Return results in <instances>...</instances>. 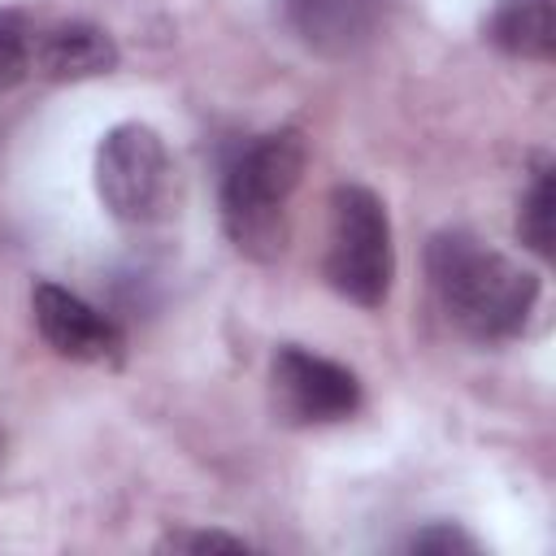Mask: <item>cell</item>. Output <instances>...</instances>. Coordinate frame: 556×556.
Listing matches in <instances>:
<instances>
[{"label":"cell","instance_id":"obj_1","mask_svg":"<svg viewBox=\"0 0 556 556\" xmlns=\"http://www.w3.org/2000/svg\"><path fill=\"white\" fill-rule=\"evenodd\" d=\"M426 274L443 313L473 339H513L539 300V278L469 230H439L426 248Z\"/></svg>","mask_w":556,"mask_h":556},{"label":"cell","instance_id":"obj_2","mask_svg":"<svg viewBox=\"0 0 556 556\" xmlns=\"http://www.w3.org/2000/svg\"><path fill=\"white\" fill-rule=\"evenodd\" d=\"M308 148L304 135L282 126L243 143L222 174V226L252 261H274L287 248V204L300 187Z\"/></svg>","mask_w":556,"mask_h":556},{"label":"cell","instance_id":"obj_3","mask_svg":"<svg viewBox=\"0 0 556 556\" xmlns=\"http://www.w3.org/2000/svg\"><path fill=\"white\" fill-rule=\"evenodd\" d=\"M391 278H395V243H391L387 204L361 182H339L330 191L326 282L343 300L361 308H378L391 295Z\"/></svg>","mask_w":556,"mask_h":556},{"label":"cell","instance_id":"obj_4","mask_svg":"<svg viewBox=\"0 0 556 556\" xmlns=\"http://www.w3.org/2000/svg\"><path fill=\"white\" fill-rule=\"evenodd\" d=\"M96 195L109 217L148 226L169 213L174 156L165 139L143 122H117L96 148Z\"/></svg>","mask_w":556,"mask_h":556},{"label":"cell","instance_id":"obj_5","mask_svg":"<svg viewBox=\"0 0 556 556\" xmlns=\"http://www.w3.org/2000/svg\"><path fill=\"white\" fill-rule=\"evenodd\" d=\"M274 404L295 426H330L361 408V382L348 365L317 356L300 343H287L274 352L269 365Z\"/></svg>","mask_w":556,"mask_h":556},{"label":"cell","instance_id":"obj_6","mask_svg":"<svg viewBox=\"0 0 556 556\" xmlns=\"http://www.w3.org/2000/svg\"><path fill=\"white\" fill-rule=\"evenodd\" d=\"M30 313H35V330L39 339L65 356V361H83V365H109L122 356L126 339L122 326L100 313L96 304H87L83 295H74L70 287L39 278L30 287Z\"/></svg>","mask_w":556,"mask_h":556},{"label":"cell","instance_id":"obj_7","mask_svg":"<svg viewBox=\"0 0 556 556\" xmlns=\"http://www.w3.org/2000/svg\"><path fill=\"white\" fill-rule=\"evenodd\" d=\"M117 65V43L96 22H61L35 35V74L52 83H78L109 74Z\"/></svg>","mask_w":556,"mask_h":556},{"label":"cell","instance_id":"obj_8","mask_svg":"<svg viewBox=\"0 0 556 556\" xmlns=\"http://www.w3.org/2000/svg\"><path fill=\"white\" fill-rule=\"evenodd\" d=\"M287 17L313 52L343 56L378 30L382 0H287Z\"/></svg>","mask_w":556,"mask_h":556},{"label":"cell","instance_id":"obj_9","mask_svg":"<svg viewBox=\"0 0 556 556\" xmlns=\"http://www.w3.org/2000/svg\"><path fill=\"white\" fill-rule=\"evenodd\" d=\"M486 39L521 61H552L556 56V0H500Z\"/></svg>","mask_w":556,"mask_h":556},{"label":"cell","instance_id":"obj_10","mask_svg":"<svg viewBox=\"0 0 556 556\" xmlns=\"http://www.w3.org/2000/svg\"><path fill=\"white\" fill-rule=\"evenodd\" d=\"M35 70V30L22 9H0V91H13Z\"/></svg>","mask_w":556,"mask_h":556},{"label":"cell","instance_id":"obj_11","mask_svg":"<svg viewBox=\"0 0 556 556\" xmlns=\"http://www.w3.org/2000/svg\"><path fill=\"white\" fill-rule=\"evenodd\" d=\"M552 208H556L552 169H539L530 191H526V200H521V213H517V235L539 256H552Z\"/></svg>","mask_w":556,"mask_h":556},{"label":"cell","instance_id":"obj_12","mask_svg":"<svg viewBox=\"0 0 556 556\" xmlns=\"http://www.w3.org/2000/svg\"><path fill=\"white\" fill-rule=\"evenodd\" d=\"M408 552H421V556H452V552H478V543H473L460 526L439 521V526L417 530V534L408 539Z\"/></svg>","mask_w":556,"mask_h":556},{"label":"cell","instance_id":"obj_13","mask_svg":"<svg viewBox=\"0 0 556 556\" xmlns=\"http://www.w3.org/2000/svg\"><path fill=\"white\" fill-rule=\"evenodd\" d=\"M248 543L239 534H222V530H178L169 539H161V552H243Z\"/></svg>","mask_w":556,"mask_h":556},{"label":"cell","instance_id":"obj_14","mask_svg":"<svg viewBox=\"0 0 556 556\" xmlns=\"http://www.w3.org/2000/svg\"><path fill=\"white\" fill-rule=\"evenodd\" d=\"M0 460H4V430H0Z\"/></svg>","mask_w":556,"mask_h":556}]
</instances>
